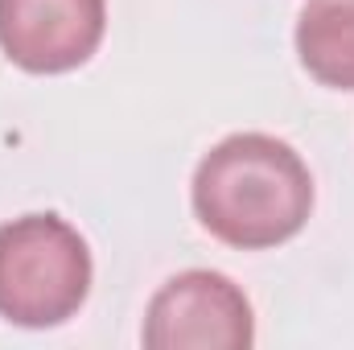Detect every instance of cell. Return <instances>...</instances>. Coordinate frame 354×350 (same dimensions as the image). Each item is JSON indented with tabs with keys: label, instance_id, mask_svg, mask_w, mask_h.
<instances>
[{
	"label": "cell",
	"instance_id": "obj_1",
	"mask_svg": "<svg viewBox=\"0 0 354 350\" xmlns=\"http://www.w3.org/2000/svg\"><path fill=\"white\" fill-rule=\"evenodd\" d=\"M194 214L227 248H280L309 223L313 174L301 153L268 132L218 140L194 169Z\"/></svg>",
	"mask_w": 354,
	"mask_h": 350
},
{
	"label": "cell",
	"instance_id": "obj_2",
	"mask_svg": "<svg viewBox=\"0 0 354 350\" xmlns=\"http://www.w3.org/2000/svg\"><path fill=\"white\" fill-rule=\"evenodd\" d=\"M87 239L54 210L0 223V317L25 330L71 322L91 293Z\"/></svg>",
	"mask_w": 354,
	"mask_h": 350
},
{
	"label": "cell",
	"instance_id": "obj_3",
	"mask_svg": "<svg viewBox=\"0 0 354 350\" xmlns=\"http://www.w3.org/2000/svg\"><path fill=\"white\" fill-rule=\"evenodd\" d=\"M256 342V313L243 288L210 268L169 276L145 313L149 350H248Z\"/></svg>",
	"mask_w": 354,
	"mask_h": 350
},
{
	"label": "cell",
	"instance_id": "obj_4",
	"mask_svg": "<svg viewBox=\"0 0 354 350\" xmlns=\"http://www.w3.org/2000/svg\"><path fill=\"white\" fill-rule=\"evenodd\" d=\"M107 29V0H0V50L29 75L91 62Z\"/></svg>",
	"mask_w": 354,
	"mask_h": 350
},
{
	"label": "cell",
	"instance_id": "obj_5",
	"mask_svg": "<svg viewBox=\"0 0 354 350\" xmlns=\"http://www.w3.org/2000/svg\"><path fill=\"white\" fill-rule=\"evenodd\" d=\"M301 66L334 91H354V0H309L297 17Z\"/></svg>",
	"mask_w": 354,
	"mask_h": 350
}]
</instances>
